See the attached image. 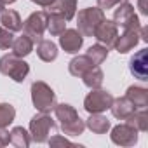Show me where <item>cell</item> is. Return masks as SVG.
I'll return each instance as SVG.
<instances>
[{"instance_id": "6da1fadb", "label": "cell", "mask_w": 148, "mask_h": 148, "mask_svg": "<svg viewBox=\"0 0 148 148\" xmlns=\"http://www.w3.org/2000/svg\"><path fill=\"white\" fill-rule=\"evenodd\" d=\"M0 73L12 79L14 82H23L30 73V64L23 58L9 52L0 58Z\"/></svg>"}, {"instance_id": "7a4b0ae2", "label": "cell", "mask_w": 148, "mask_h": 148, "mask_svg": "<svg viewBox=\"0 0 148 148\" xmlns=\"http://www.w3.org/2000/svg\"><path fill=\"white\" fill-rule=\"evenodd\" d=\"M30 92H32V103L38 112L51 113L54 110V106L58 105L56 92L51 89V86H47L42 80H35L30 87Z\"/></svg>"}, {"instance_id": "3957f363", "label": "cell", "mask_w": 148, "mask_h": 148, "mask_svg": "<svg viewBox=\"0 0 148 148\" xmlns=\"http://www.w3.org/2000/svg\"><path fill=\"white\" fill-rule=\"evenodd\" d=\"M56 132H58L56 122L51 119L49 113L40 112L35 117H32V120H30V136H32V141H35V143H45L49 139V136H52Z\"/></svg>"}, {"instance_id": "277c9868", "label": "cell", "mask_w": 148, "mask_h": 148, "mask_svg": "<svg viewBox=\"0 0 148 148\" xmlns=\"http://www.w3.org/2000/svg\"><path fill=\"white\" fill-rule=\"evenodd\" d=\"M103 19H105V11H101L99 7H86L79 11L77 30L82 33V37H94V32Z\"/></svg>"}, {"instance_id": "5b68a950", "label": "cell", "mask_w": 148, "mask_h": 148, "mask_svg": "<svg viewBox=\"0 0 148 148\" xmlns=\"http://www.w3.org/2000/svg\"><path fill=\"white\" fill-rule=\"evenodd\" d=\"M47 30V12L38 11L32 12L23 23V35H26L33 44H38L44 38V32Z\"/></svg>"}, {"instance_id": "8992f818", "label": "cell", "mask_w": 148, "mask_h": 148, "mask_svg": "<svg viewBox=\"0 0 148 148\" xmlns=\"http://www.w3.org/2000/svg\"><path fill=\"white\" fill-rule=\"evenodd\" d=\"M112 103H113L112 92L98 87V89H91V92L86 96V99H84V110L87 113H103V112L110 110Z\"/></svg>"}, {"instance_id": "52a82bcc", "label": "cell", "mask_w": 148, "mask_h": 148, "mask_svg": "<svg viewBox=\"0 0 148 148\" xmlns=\"http://www.w3.org/2000/svg\"><path fill=\"white\" fill-rule=\"evenodd\" d=\"M113 23L117 26H122L124 30L125 28H139V19L134 12V7L127 2H120L117 5V9L113 11Z\"/></svg>"}, {"instance_id": "ba28073f", "label": "cell", "mask_w": 148, "mask_h": 148, "mask_svg": "<svg viewBox=\"0 0 148 148\" xmlns=\"http://www.w3.org/2000/svg\"><path fill=\"white\" fill-rule=\"evenodd\" d=\"M117 37H119V26H117L113 21L106 19V18L101 21V25H99V26L96 28V32H94V38L98 40V44L105 45L106 49H112V47L115 45Z\"/></svg>"}, {"instance_id": "9c48e42d", "label": "cell", "mask_w": 148, "mask_h": 148, "mask_svg": "<svg viewBox=\"0 0 148 148\" xmlns=\"http://www.w3.org/2000/svg\"><path fill=\"white\" fill-rule=\"evenodd\" d=\"M112 141L119 146H134L138 143V131L129 125L127 122L125 124H119L112 129V134H110Z\"/></svg>"}, {"instance_id": "30bf717a", "label": "cell", "mask_w": 148, "mask_h": 148, "mask_svg": "<svg viewBox=\"0 0 148 148\" xmlns=\"http://www.w3.org/2000/svg\"><path fill=\"white\" fill-rule=\"evenodd\" d=\"M129 71L134 79L148 80V49L138 51L129 61Z\"/></svg>"}, {"instance_id": "8fae6325", "label": "cell", "mask_w": 148, "mask_h": 148, "mask_svg": "<svg viewBox=\"0 0 148 148\" xmlns=\"http://www.w3.org/2000/svg\"><path fill=\"white\" fill-rule=\"evenodd\" d=\"M59 45L68 54H77L84 45V37L79 30H64L59 35Z\"/></svg>"}, {"instance_id": "7c38bea8", "label": "cell", "mask_w": 148, "mask_h": 148, "mask_svg": "<svg viewBox=\"0 0 148 148\" xmlns=\"http://www.w3.org/2000/svg\"><path fill=\"white\" fill-rule=\"evenodd\" d=\"M141 28V26H139ZM139 28H125L122 35L117 37V42H115V49L120 52V54H125L129 51H132L138 42H139Z\"/></svg>"}, {"instance_id": "4fadbf2b", "label": "cell", "mask_w": 148, "mask_h": 148, "mask_svg": "<svg viewBox=\"0 0 148 148\" xmlns=\"http://www.w3.org/2000/svg\"><path fill=\"white\" fill-rule=\"evenodd\" d=\"M47 14H58L64 18L66 21L73 19L77 14V2L75 0H54V2L47 7Z\"/></svg>"}, {"instance_id": "5bb4252c", "label": "cell", "mask_w": 148, "mask_h": 148, "mask_svg": "<svg viewBox=\"0 0 148 148\" xmlns=\"http://www.w3.org/2000/svg\"><path fill=\"white\" fill-rule=\"evenodd\" d=\"M110 110H112V115H113L115 119L125 120L127 117H131V115L136 112V106L124 96V98H117V99L113 98V103H112Z\"/></svg>"}, {"instance_id": "9a60e30c", "label": "cell", "mask_w": 148, "mask_h": 148, "mask_svg": "<svg viewBox=\"0 0 148 148\" xmlns=\"http://www.w3.org/2000/svg\"><path fill=\"white\" fill-rule=\"evenodd\" d=\"M125 98L136 106V110L148 106V89H145L141 86H131V87H127Z\"/></svg>"}, {"instance_id": "2e32d148", "label": "cell", "mask_w": 148, "mask_h": 148, "mask_svg": "<svg viewBox=\"0 0 148 148\" xmlns=\"http://www.w3.org/2000/svg\"><path fill=\"white\" fill-rule=\"evenodd\" d=\"M0 23H2L4 28L11 30L12 33L14 32H19L23 30V21H21V16L18 11L14 9H4L2 12H0Z\"/></svg>"}, {"instance_id": "e0dca14e", "label": "cell", "mask_w": 148, "mask_h": 148, "mask_svg": "<svg viewBox=\"0 0 148 148\" xmlns=\"http://www.w3.org/2000/svg\"><path fill=\"white\" fill-rule=\"evenodd\" d=\"M110 125V120L101 113H89V119L86 120V127H89L94 134H106Z\"/></svg>"}, {"instance_id": "ac0fdd59", "label": "cell", "mask_w": 148, "mask_h": 148, "mask_svg": "<svg viewBox=\"0 0 148 148\" xmlns=\"http://www.w3.org/2000/svg\"><path fill=\"white\" fill-rule=\"evenodd\" d=\"M52 112H54V115H56V119L59 120L61 125H66V124L73 122L75 119H79L77 110L73 108L71 105H68V103H59V105H56Z\"/></svg>"}, {"instance_id": "d6986e66", "label": "cell", "mask_w": 148, "mask_h": 148, "mask_svg": "<svg viewBox=\"0 0 148 148\" xmlns=\"http://www.w3.org/2000/svg\"><path fill=\"white\" fill-rule=\"evenodd\" d=\"M91 66H94V63L86 54H82V56H75L68 63V71L71 73L73 77H82Z\"/></svg>"}, {"instance_id": "ffe728a7", "label": "cell", "mask_w": 148, "mask_h": 148, "mask_svg": "<svg viewBox=\"0 0 148 148\" xmlns=\"http://www.w3.org/2000/svg\"><path fill=\"white\" fill-rule=\"evenodd\" d=\"M80 79H82V82H84L86 87H89V89H98V87L103 86V79H105V75H103L101 68L94 64V66H91V68L84 73Z\"/></svg>"}, {"instance_id": "44dd1931", "label": "cell", "mask_w": 148, "mask_h": 148, "mask_svg": "<svg viewBox=\"0 0 148 148\" xmlns=\"http://www.w3.org/2000/svg\"><path fill=\"white\" fill-rule=\"evenodd\" d=\"M37 56L45 61V63H52L56 58H58V45L51 40H40L37 44Z\"/></svg>"}, {"instance_id": "7402d4cb", "label": "cell", "mask_w": 148, "mask_h": 148, "mask_svg": "<svg viewBox=\"0 0 148 148\" xmlns=\"http://www.w3.org/2000/svg\"><path fill=\"white\" fill-rule=\"evenodd\" d=\"M125 122L129 125H132L138 132H146L148 131V112L145 108H139L136 110L131 117L125 119Z\"/></svg>"}, {"instance_id": "603a6c76", "label": "cell", "mask_w": 148, "mask_h": 148, "mask_svg": "<svg viewBox=\"0 0 148 148\" xmlns=\"http://www.w3.org/2000/svg\"><path fill=\"white\" fill-rule=\"evenodd\" d=\"M33 45H35V44H33L26 35H21V37H16V38H14V42H12L11 49H12V54L19 56V58H25V56L32 54Z\"/></svg>"}, {"instance_id": "cb8c5ba5", "label": "cell", "mask_w": 148, "mask_h": 148, "mask_svg": "<svg viewBox=\"0 0 148 148\" xmlns=\"http://www.w3.org/2000/svg\"><path fill=\"white\" fill-rule=\"evenodd\" d=\"M11 143L18 148H28L32 143V136L25 127H14L11 131Z\"/></svg>"}, {"instance_id": "d4e9b609", "label": "cell", "mask_w": 148, "mask_h": 148, "mask_svg": "<svg viewBox=\"0 0 148 148\" xmlns=\"http://www.w3.org/2000/svg\"><path fill=\"white\" fill-rule=\"evenodd\" d=\"M47 30L52 37H59L66 30V19L58 14H47Z\"/></svg>"}, {"instance_id": "484cf974", "label": "cell", "mask_w": 148, "mask_h": 148, "mask_svg": "<svg viewBox=\"0 0 148 148\" xmlns=\"http://www.w3.org/2000/svg\"><path fill=\"white\" fill-rule=\"evenodd\" d=\"M86 56H87L96 66H99L103 61H106V58H108V49H106L105 45H101V44H94V45H91V47L87 49Z\"/></svg>"}, {"instance_id": "4316f807", "label": "cell", "mask_w": 148, "mask_h": 148, "mask_svg": "<svg viewBox=\"0 0 148 148\" xmlns=\"http://www.w3.org/2000/svg\"><path fill=\"white\" fill-rule=\"evenodd\" d=\"M16 119V108L11 103H0V127H9Z\"/></svg>"}, {"instance_id": "83f0119b", "label": "cell", "mask_w": 148, "mask_h": 148, "mask_svg": "<svg viewBox=\"0 0 148 148\" xmlns=\"http://www.w3.org/2000/svg\"><path fill=\"white\" fill-rule=\"evenodd\" d=\"M61 131L66 134V136H80L84 131H86V120H82L80 117L75 119L73 122L66 124V125H61Z\"/></svg>"}, {"instance_id": "f1b7e54d", "label": "cell", "mask_w": 148, "mask_h": 148, "mask_svg": "<svg viewBox=\"0 0 148 148\" xmlns=\"http://www.w3.org/2000/svg\"><path fill=\"white\" fill-rule=\"evenodd\" d=\"M12 42H14V35H12V32L7 30V28H4V26H0V49H2V51L11 49Z\"/></svg>"}, {"instance_id": "f546056e", "label": "cell", "mask_w": 148, "mask_h": 148, "mask_svg": "<svg viewBox=\"0 0 148 148\" xmlns=\"http://www.w3.org/2000/svg\"><path fill=\"white\" fill-rule=\"evenodd\" d=\"M120 2H125V0H98V7L101 11H108V9H113L115 5H119Z\"/></svg>"}, {"instance_id": "4dcf8cb0", "label": "cell", "mask_w": 148, "mask_h": 148, "mask_svg": "<svg viewBox=\"0 0 148 148\" xmlns=\"http://www.w3.org/2000/svg\"><path fill=\"white\" fill-rule=\"evenodd\" d=\"M47 143L51 145V146H59V145H71L66 138H63V136H59V134H52L49 139H47Z\"/></svg>"}, {"instance_id": "1f68e13d", "label": "cell", "mask_w": 148, "mask_h": 148, "mask_svg": "<svg viewBox=\"0 0 148 148\" xmlns=\"http://www.w3.org/2000/svg\"><path fill=\"white\" fill-rule=\"evenodd\" d=\"M11 143V132L5 131V127H0V146H7Z\"/></svg>"}, {"instance_id": "d6a6232c", "label": "cell", "mask_w": 148, "mask_h": 148, "mask_svg": "<svg viewBox=\"0 0 148 148\" xmlns=\"http://www.w3.org/2000/svg\"><path fill=\"white\" fill-rule=\"evenodd\" d=\"M138 9L143 16H148V0H138Z\"/></svg>"}, {"instance_id": "836d02e7", "label": "cell", "mask_w": 148, "mask_h": 148, "mask_svg": "<svg viewBox=\"0 0 148 148\" xmlns=\"http://www.w3.org/2000/svg\"><path fill=\"white\" fill-rule=\"evenodd\" d=\"M33 4H37V5H40V7H49L54 0H32Z\"/></svg>"}, {"instance_id": "e575fe53", "label": "cell", "mask_w": 148, "mask_h": 148, "mask_svg": "<svg viewBox=\"0 0 148 148\" xmlns=\"http://www.w3.org/2000/svg\"><path fill=\"white\" fill-rule=\"evenodd\" d=\"M2 2H4L5 5H11V4H14V2H18V0H2Z\"/></svg>"}, {"instance_id": "d590c367", "label": "cell", "mask_w": 148, "mask_h": 148, "mask_svg": "<svg viewBox=\"0 0 148 148\" xmlns=\"http://www.w3.org/2000/svg\"><path fill=\"white\" fill-rule=\"evenodd\" d=\"M4 9H5V4H4V2H2V0H0V12H2V11H4Z\"/></svg>"}]
</instances>
